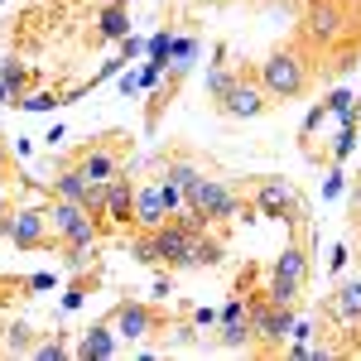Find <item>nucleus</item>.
Here are the masks:
<instances>
[{"instance_id":"obj_27","label":"nucleus","mask_w":361,"mask_h":361,"mask_svg":"<svg viewBox=\"0 0 361 361\" xmlns=\"http://www.w3.org/2000/svg\"><path fill=\"white\" fill-rule=\"evenodd\" d=\"M294 294H299V284H294V279H279L275 275V284H270V304H294Z\"/></svg>"},{"instance_id":"obj_12","label":"nucleus","mask_w":361,"mask_h":361,"mask_svg":"<svg viewBox=\"0 0 361 361\" xmlns=\"http://www.w3.org/2000/svg\"><path fill=\"white\" fill-rule=\"evenodd\" d=\"M130 212H135V188L126 178H111L106 183V217L111 222H130Z\"/></svg>"},{"instance_id":"obj_2","label":"nucleus","mask_w":361,"mask_h":361,"mask_svg":"<svg viewBox=\"0 0 361 361\" xmlns=\"http://www.w3.org/2000/svg\"><path fill=\"white\" fill-rule=\"evenodd\" d=\"M49 217H54V226L63 231V236H68V241H73V246H97V217L87 212L82 202H68V197H58Z\"/></svg>"},{"instance_id":"obj_14","label":"nucleus","mask_w":361,"mask_h":361,"mask_svg":"<svg viewBox=\"0 0 361 361\" xmlns=\"http://www.w3.org/2000/svg\"><path fill=\"white\" fill-rule=\"evenodd\" d=\"M78 169H82L92 183H111V178H116V154H106V149H92V154H87Z\"/></svg>"},{"instance_id":"obj_22","label":"nucleus","mask_w":361,"mask_h":361,"mask_svg":"<svg viewBox=\"0 0 361 361\" xmlns=\"http://www.w3.org/2000/svg\"><path fill=\"white\" fill-rule=\"evenodd\" d=\"M231 87H236V73H226V68H212V73H207V97H217V102H222Z\"/></svg>"},{"instance_id":"obj_25","label":"nucleus","mask_w":361,"mask_h":361,"mask_svg":"<svg viewBox=\"0 0 361 361\" xmlns=\"http://www.w3.org/2000/svg\"><path fill=\"white\" fill-rule=\"evenodd\" d=\"M159 197H164V207H169V212H178V207H188V193H183V188H178L173 178H164V183H159Z\"/></svg>"},{"instance_id":"obj_33","label":"nucleus","mask_w":361,"mask_h":361,"mask_svg":"<svg viewBox=\"0 0 361 361\" xmlns=\"http://www.w3.org/2000/svg\"><path fill=\"white\" fill-rule=\"evenodd\" d=\"M10 352H29V328H25V323L10 328Z\"/></svg>"},{"instance_id":"obj_21","label":"nucleus","mask_w":361,"mask_h":361,"mask_svg":"<svg viewBox=\"0 0 361 361\" xmlns=\"http://www.w3.org/2000/svg\"><path fill=\"white\" fill-rule=\"evenodd\" d=\"M164 178H173V183H178V188L188 193V188H193L197 178H202V173H197V169L188 164V159H173V164H169V173H164Z\"/></svg>"},{"instance_id":"obj_32","label":"nucleus","mask_w":361,"mask_h":361,"mask_svg":"<svg viewBox=\"0 0 361 361\" xmlns=\"http://www.w3.org/2000/svg\"><path fill=\"white\" fill-rule=\"evenodd\" d=\"M63 265H68L73 275H82L87 265H92V260H87V246H73V250H68V260H63Z\"/></svg>"},{"instance_id":"obj_39","label":"nucleus","mask_w":361,"mask_h":361,"mask_svg":"<svg viewBox=\"0 0 361 361\" xmlns=\"http://www.w3.org/2000/svg\"><path fill=\"white\" fill-rule=\"evenodd\" d=\"M255 5H260V0H255Z\"/></svg>"},{"instance_id":"obj_18","label":"nucleus","mask_w":361,"mask_h":361,"mask_svg":"<svg viewBox=\"0 0 361 361\" xmlns=\"http://www.w3.org/2000/svg\"><path fill=\"white\" fill-rule=\"evenodd\" d=\"M217 260H222V246H217V241H202V236H193L188 265H217Z\"/></svg>"},{"instance_id":"obj_38","label":"nucleus","mask_w":361,"mask_h":361,"mask_svg":"<svg viewBox=\"0 0 361 361\" xmlns=\"http://www.w3.org/2000/svg\"><path fill=\"white\" fill-rule=\"evenodd\" d=\"M352 202H357V217H361V188H357V197H352Z\"/></svg>"},{"instance_id":"obj_8","label":"nucleus","mask_w":361,"mask_h":361,"mask_svg":"<svg viewBox=\"0 0 361 361\" xmlns=\"http://www.w3.org/2000/svg\"><path fill=\"white\" fill-rule=\"evenodd\" d=\"M222 111H226V116H260V111H265V92L236 78V87L222 97Z\"/></svg>"},{"instance_id":"obj_17","label":"nucleus","mask_w":361,"mask_h":361,"mask_svg":"<svg viewBox=\"0 0 361 361\" xmlns=\"http://www.w3.org/2000/svg\"><path fill=\"white\" fill-rule=\"evenodd\" d=\"M102 34H106V39H126V34H130L126 5H106V10H102Z\"/></svg>"},{"instance_id":"obj_24","label":"nucleus","mask_w":361,"mask_h":361,"mask_svg":"<svg viewBox=\"0 0 361 361\" xmlns=\"http://www.w3.org/2000/svg\"><path fill=\"white\" fill-rule=\"evenodd\" d=\"M169 49H173V34H154V39H145V54L154 58V63H169Z\"/></svg>"},{"instance_id":"obj_37","label":"nucleus","mask_w":361,"mask_h":361,"mask_svg":"<svg viewBox=\"0 0 361 361\" xmlns=\"http://www.w3.org/2000/svg\"><path fill=\"white\" fill-rule=\"evenodd\" d=\"M10 97H15V92H10V87H5V78H0V102H10Z\"/></svg>"},{"instance_id":"obj_34","label":"nucleus","mask_w":361,"mask_h":361,"mask_svg":"<svg viewBox=\"0 0 361 361\" xmlns=\"http://www.w3.org/2000/svg\"><path fill=\"white\" fill-rule=\"evenodd\" d=\"M323 197H342V169H333V173L323 178Z\"/></svg>"},{"instance_id":"obj_19","label":"nucleus","mask_w":361,"mask_h":361,"mask_svg":"<svg viewBox=\"0 0 361 361\" xmlns=\"http://www.w3.org/2000/svg\"><path fill=\"white\" fill-rule=\"evenodd\" d=\"M193 58H197V39H173V49H169V63L183 73V68H193Z\"/></svg>"},{"instance_id":"obj_36","label":"nucleus","mask_w":361,"mask_h":361,"mask_svg":"<svg viewBox=\"0 0 361 361\" xmlns=\"http://www.w3.org/2000/svg\"><path fill=\"white\" fill-rule=\"evenodd\" d=\"M116 87H121L126 97H135V92H140V73H121V82H116Z\"/></svg>"},{"instance_id":"obj_10","label":"nucleus","mask_w":361,"mask_h":361,"mask_svg":"<svg viewBox=\"0 0 361 361\" xmlns=\"http://www.w3.org/2000/svg\"><path fill=\"white\" fill-rule=\"evenodd\" d=\"M78 357H82V361H106V357H116V328L92 323V328L82 333V342H78Z\"/></svg>"},{"instance_id":"obj_26","label":"nucleus","mask_w":361,"mask_h":361,"mask_svg":"<svg viewBox=\"0 0 361 361\" xmlns=\"http://www.w3.org/2000/svg\"><path fill=\"white\" fill-rule=\"evenodd\" d=\"M0 78H5V87H10V92H15V102H20V92H25V68H20V63H0Z\"/></svg>"},{"instance_id":"obj_1","label":"nucleus","mask_w":361,"mask_h":361,"mask_svg":"<svg viewBox=\"0 0 361 361\" xmlns=\"http://www.w3.org/2000/svg\"><path fill=\"white\" fill-rule=\"evenodd\" d=\"M260 87H265V97L270 102H289V97H299L308 87V68L299 54H275L260 63Z\"/></svg>"},{"instance_id":"obj_31","label":"nucleus","mask_w":361,"mask_h":361,"mask_svg":"<svg viewBox=\"0 0 361 361\" xmlns=\"http://www.w3.org/2000/svg\"><path fill=\"white\" fill-rule=\"evenodd\" d=\"M164 68H169V63H154V58H149V63L140 68V87H154L159 78H164Z\"/></svg>"},{"instance_id":"obj_15","label":"nucleus","mask_w":361,"mask_h":361,"mask_svg":"<svg viewBox=\"0 0 361 361\" xmlns=\"http://www.w3.org/2000/svg\"><path fill=\"white\" fill-rule=\"evenodd\" d=\"M333 304H337V313H342L347 323H357V318H361V279H347V284L337 289Z\"/></svg>"},{"instance_id":"obj_6","label":"nucleus","mask_w":361,"mask_h":361,"mask_svg":"<svg viewBox=\"0 0 361 361\" xmlns=\"http://www.w3.org/2000/svg\"><path fill=\"white\" fill-rule=\"evenodd\" d=\"M304 29L313 39H337L342 34V5L337 0H313L304 15Z\"/></svg>"},{"instance_id":"obj_20","label":"nucleus","mask_w":361,"mask_h":361,"mask_svg":"<svg viewBox=\"0 0 361 361\" xmlns=\"http://www.w3.org/2000/svg\"><path fill=\"white\" fill-rule=\"evenodd\" d=\"M20 106H25V111H58L63 97H58V92H29V97H20Z\"/></svg>"},{"instance_id":"obj_4","label":"nucleus","mask_w":361,"mask_h":361,"mask_svg":"<svg viewBox=\"0 0 361 361\" xmlns=\"http://www.w3.org/2000/svg\"><path fill=\"white\" fill-rule=\"evenodd\" d=\"M193 236L197 231H188V226H159V231H154V236H149V241H154V265H159V260H169V265H188V250H193Z\"/></svg>"},{"instance_id":"obj_9","label":"nucleus","mask_w":361,"mask_h":361,"mask_svg":"<svg viewBox=\"0 0 361 361\" xmlns=\"http://www.w3.org/2000/svg\"><path fill=\"white\" fill-rule=\"evenodd\" d=\"M255 202H260L270 217H284V212H294V207H299V197H294V188H289L284 178H265V183H260V193H255Z\"/></svg>"},{"instance_id":"obj_30","label":"nucleus","mask_w":361,"mask_h":361,"mask_svg":"<svg viewBox=\"0 0 361 361\" xmlns=\"http://www.w3.org/2000/svg\"><path fill=\"white\" fill-rule=\"evenodd\" d=\"M34 357H39V361H58V357H68V347L54 337V342H39V347H34Z\"/></svg>"},{"instance_id":"obj_3","label":"nucleus","mask_w":361,"mask_h":361,"mask_svg":"<svg viewBox=\"0 0 361 361\" xmlns=\"http://www.w3.org/2000/svg\"><path fill=\"white\" fill-rule=\"evenodd\" d=\"M188 207H197L202 217H231L236 212V193L226 188L222 178H197L188 188Z\"/></svg>"},{"instance_id":"obj_28","label":"nucleus","mask_w":361,"mask_h":361,"mask_svg":"<svg viewBox=\"0 0 361 361\" xmlns=\"http://www.w3.org/2000/svg\"><path fill=\"white\" fill-rule=\"evenodd\" d=\"M250 318V304L236 294V299H226V308H222V323H246Z\"/></svg>"},{"instance_id":"obj_35","label":"nucleus","mask_w":361,"mask_h":361,"mask_svg":"<svg viewBox=\"0 0 361 361\" xmlns=\"http://www.w3.org/2000/svg\"><path fill=\"white\" fill-rule=\"evenodd\" d=\"M193 323H197V328H212V323H222V313H217V308H197Z\"/></svg>"},{"instance_id":"obj_29","label":"nucleus","mask_w":361,"mask_h":361,"mask_svg":"<svg viewBox=\"0 0 361 361\" xmlns=\"http://www.w3.org/2000/svg\"><path fill=\"white\" fill-rule=\"evenodd\" d=\"M328 111H333L337 121H347V116H352V92H333V97H328Z\"/></svg>"},{"instance_id":"obj_5","label":"nucleus","mask_w":361,"mask_h":361,"mask_svg":"<svg viewBox=\"0 0 361 361\" xmlns=\"http://www.w3.org/2000/svg\"><path fill=\"white\" fill-rule=\"evenodd\" d=\"M250 333L265 337V342H284V337L294 333V313H289V304H284V308H279V304L255 308V304H250Z\"/></svg>"},{"instance_id":"obj_11","label":"nucleus","mask_w":361,"mask_h":361,"mask_svg":"<svg viewBox=\"0 0 361 361\" xmlns=\"http://www.w3.org/2000/svg\"><path fill=\"white\" fill-rule=\"evenodd\" d=\"M135 222L149 226V231H159L169 222V207H164V197H159V188H140L135 193Z\"/></svg>"},{"instance_id":"obj_7","label":"nucleus","mask_w":361,"mask_h":361,"mask_svg":"<svg viewBox=\"0 0 361 361\" xmlns=\"http://www.w3.org/2000/svg\"><path fill=\"white\" fill-rule=\"evenodd\" d=\"M111 328H116V337L140 342V337L154 328V313H149L145 304H121V308H116V323H111Z\"/></svg>"},{"instance_id":"obj_13","label":"nucleus","mask_w":361,"mask_h":361,"mask_svg":"<svg viewBox=\"0 0 361 361\" xmlns=\"http://www.w3.org/2000/svg\"><path fill=\"white\" fill-rule=\"evenodd\" d=\"M5 236H10L15 246H39V241H44V217H39V212H20V217L5 222Z\"/></svg>"},{"instance_id":"obj_23","label":"nucleus","mask_w":361,"mask_h":361,"mask_svg":"<svg viewBox=\"0 0 361 361\" xmlns=\"http://www.w3.org/2000/svg\"><path fill=\"white\" fill-rule=\"evenodd\" d=\"M246 337H250V318L246 323H222V347L236 352V347H246Z\"/></svg>"},{"instance_id":"obj_16","label":"nucleus","mask_w":361,"mask_h":361,"mask_svg":"<svg viewBox=\"0 0 361 361\" xmlns=\"http://www.w3.org/2000/svg\"><path fill=\"white\" fill-rule=\"evenodd\" d=\"M275 275L279 279H294V284H304V275H308V260H304V250H284V255H279L275 260Z\"/></svg>"}]
</instances>
